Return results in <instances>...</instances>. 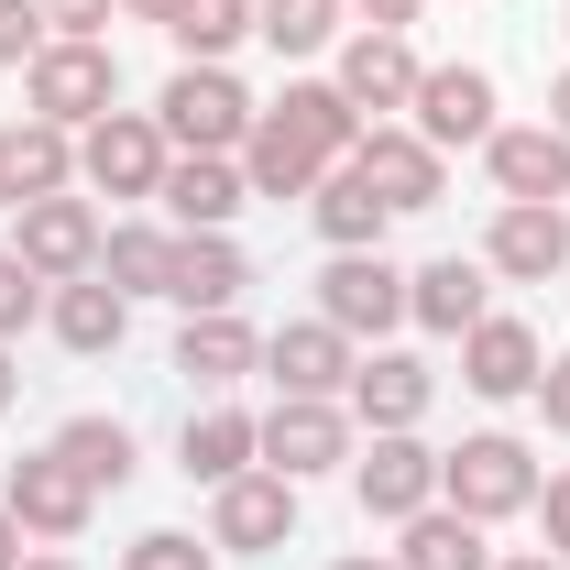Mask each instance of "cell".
<instances>
[{
    "instance_id": "38",
    "label": "cell",
    "mask_w": 570,
    "mask_h": 570,
    "mask_svg": "<svg viewBox=\"0 0 570 570\" xmlns=\"http://www.w3.org/2000/svg\"><path fill=\"white\" fill-rule=\"evenodd\" d=\"M527 515H538V538H549V560H570V461L549 472V483H538V504H527Z\"/></svg>"
},
{
    "instance_id": "6",
    "label": "cell",
    "mask_w": 570,
    "mask_h": 570,
    "mask_svg": "<svg viewBox=\"0 0 570 570\" xmlns=\"http://www.w3.org/2000/svg\"><path fill=\"white\" fill-rule=\"evenodd\" d=\"M352 494L373 527H406V515H428L439 504V450H428L417 428H373L352 450Z\"/></svg>"
},
{
    "instance_id": "21",
    "label": "cell",
    "mask_w": 570,
    "mask_h": 570,
    "mask_svg": "<svg viewBox=\"0 0 570 570\" xmlns=\"http://www.w3.org/2000/svg\"><path fill=\"white\" fill-rule=\"evenodd\" d=\"M264 461V417H242V406H187V428H176V472L187 483H242Z\"/></svg>"
},
{
    "instance_id": "25",
    "label": "cell",
    "mask_w": 570,
    "mask_h": 570,
    "mask_svg": "<svg viewBox=\"0 0 570 570\" xmlns=\"http://www.w3.org/2000/svg\"><path fill=\"white\" fill-rule=\"evenodd\" d=\"M264 121H275V132H296L318 165H352V142H362V110L330 88V77H285V99L264 110Z\"/></svg>"
},
{
    "instance_id": "37",
    "label": "cell",
    "mask_w": 570,
    "mask_h": 570,
    "mask_svg": "<svg viewBox=\"0 0 570 570\" xmlns=\"http://www.w3.org/2000/svg\"><path fill=\"white\" fill-rule=\"evenodd\" d=\"M45 22H56V45H110L121 0H45Z\"/></svg>"
},
{
    "instance_id": "34",
    "label": "cell",
    "mask_w": 570,
    "mask_h": 570,
    "mask_svg": "<svg viewBox=\"0 0 570 570\" xmlns=\"http://www.w3.org/2000/svg\"><path fill=\"white\" fill-rule=\"evenodd\" d=\"M121 570H219V549L187 538V527H142L132 549H121Z\"/></svg>"
},
{
    "instance_id": "44",
    "label": "cell",
    "mask_w": 570,
    "mask_h": 570,
    "mask_svg": "<svg viewBox=\"0 0 570 570\" xmlns=\"http://www.w3.org/2000/svg\"><path fill=\"white\" fill-rule=\"evenodd\" d=\"M494 570H570V560H549V549H515V560H494Z\"/></svg>"
},
{
    "instance_id": "4",
    "label": "cell",
    "mask_w": 570,
    "mask_h": 570,
    "mask_svg": "<svg viewBox=\"0 0 570 570\" xmlns=\"http://www.w3.org/2000/svg\"><path fill=\"white\" fill-rule=\"evenodd\" d=\"M165 165H176V142H165L154 110H110V121L77 132V187H88V198H154Z\"/></svg>"
},
{
    "instance_id": "40",
    "label": "cell",
    "mask_w": 570,
    "mask_h": 570,
    "mask_svg": "<svg viewBox=\"0 0 570 570\" xmlns=\"http://www.w3.org/2000/svg\"><path fill=\"white\" fill-rule=\"evenodd\" d=\"M538 417L570 439V352H549V373H538Z\"/></svg>"
},
{
    "instance_id": "8",
    "label": "cell",
    "mask_w": 570,
    "mask_h": 570,
    "mask_svg": "<svg viewBox=\"0 0 570 570\" xmlns=\"http://www.w3.org/2000/svg\"><path fill=\"white\" fill-rule=\"evenodd\" d=\"M296 494H307V483H285V472L253 461L242 483L209 494V549H219V560H264V549H285V538H296Z\"/></svg>"
},
{
    "instance_id": "2",
    "label": "cell",
    "mask_w": 570,
    "mask_h": 570,
    "mask_svg": "<svg viewBox=\"0 0 570 570\" xmlns=\"http://www.w3.org/2000/svg\"><path fill=\"white\" fill-rule=\"evenodd\" d=\"M154 121H165L176 154H242L264 110H253V88H242L230 67H176V77H165V99H154Z\"/></svg>"
},
{
    "instance_id": "42",
    "label": "cell",
    "mask_w": 570,
    "mask_h": 570,
    "mask_svg": "<svg viewBox=\"0 0 570 570\" xmlns=\"http://www.w3.org/2000/svg\"><path fill=\"white\" fill-rule=\"evenodd\" d=\"M22 549H33V538H22V515L0 504V570H22Z\"/></svg>"
},
{
    "instance_id": "14",
    "label": "cell",
    "mask_w": 570,
    "mask_h": 570,
    "mask_svg": "<svg viewBox=\"0 0 570 570\" xmlns=\"http://www.w3.org/2000/svg\"><path fill=\"white\" fill-rule=\"evenodd\" d=\"M538 373H549V341L527 330V318H483V330H461V384L483 395V406H515V395H538Z\"/></svg>"
},
{
    "instance_id": "13",
    "label": "cell",
    "mask_w": 570,
    "mask_h": 570,
    "mask_svg": "<svg viewBox=\"0 0 570 570\" xmlns=\"http://www.w3.org/2000/svg\"><path fill=\"white\" fill-rule=\"evenodd\" d=\"M0 504L22 515V538H45V549H67V538H88V515H99V494L77 483L56 450H33V461H11V483H0Z\"/></svg>"
},
{
    "instance_id": "15",
    "label": "cell",
    "mask_w": 570,
    "mask_h": 570,
    "mask_svg": "<svg viewBox=\"0 0 570 570\" xmlns=\"http://www.w3.org/2000/svg\"><path fill=\"white\" fill-rule=\"evenodd\" d=\"M406 132L417 142H494V67H428L406 99Z\"/></svg>"
},
{
    "instance_id": "18",
    "label": "cell",
    "mask_w": 570,
    "mask_h": 570,
    "mask_svg": "<svg viewBox=\"0 0 570 570\" xmlns=\"http://www.w3.org/2000/svg\"><path fill=\"white\" fill-rule=\"evenodd\" d=\"M352 362H362V341H352V330H330V318H285L275 341H264L275 395H352Z\"/></svg>"
},
{
    "instance_id": "27",
    "label": "cell",
    "mask_w": 570,
    "mask_h": 570,
    "mask_svg": "<svg viewBox=\"0 0 570 570\" xmlns=\"http://www.w3.org/2000/svg\"><path fill=\"white\" fill-rule=\"evenodd\" d=\"M176 373H187L198 395H230L242 373H264V341L242 330V307H219V318H187V330H176Z\"/></svg>"
},
{
    "instance_id": "29",
    "label": "cell",
    "mask_w": 570,
    "mask_h": 570,
    "mask_svg": "<svg viewBox=\"0 0 570 570\" xmlns=\"http://www.w3.org/2000/svg\"><path fill=\"white\" fill-rule=\"evenodd\" d=\"M395 538H406V549H395V570H494L483 527H472L461 504H428V515H406Z\"/></svg>"
},
{
    "instance_id": "9",
    "label": "cell",
    "mask_w": 570,
    "mask_h": 570,
    "mask_svg": "<svg viewBox=\"0 0 570 570\" xmlns=\"http://www.w3.org/2000/svg\"><path fill=\"white\" fill-rule=\"evenodd\" d=\"M318 318L352 330V341H384L406 318V264L395 253H330L318 264Z\"/></svg>"
},
{
    "instance_id": "16",
    "label": "cell",
    "mask_w": 570,
    "mask_h": 570,
    "mask_svg": "<svg viewBox=\"0 0 570 570\" xmlns=\"http://www.w3.org/2000/svg\"><path fill=\"white\" fill-rule=\"evenodd\" d=\"M67 187H77V132L11 110L0 121V209H33V198H67Z\"/></svg>"
},
{
    "instance_id": "35",
    "label": "cell",
    "mask_w": 570,
    "mask_h": 570,
    "mask_svg": "<svg viewBox=\"0 0 570 570\" xmlns=\"http://www.w3.org/2000/svg\"><path fill=\"white\" fill-rule=\"evenodd\" d=\"M45 296H56V285H45L22 253H11V242H0V341H22V330L45 318Z\"/></svg>"
},
{
    "instance_id": "46",
    "label": "cell",
    "mask_w": 570,
    "mask_h": 570,
    "mask_svg": "<svg viewBox=\"0 0 570 570\" xmlns=\"http://www.w3.org/2000/svg\"><path fill=\"white\" fill-rule=\"evenodd\" d=\"M22 570H77V560H67V549H33V560H22Z\"/></svg>"
},
{
    "instance_id": "41",
    "label": "cell",
    "mask_w": 570,
    "mask_h": 570,
    "mask_svg": "<svg viewBox=\"0 0 570 570\" xmlns=\"http://www.w3.org/2000/svg\"><path fill=\"white\" fill-rule=\"evenodd\" d=\"M176 11H187V0H121V22H154V33H165Z\"/></svg>"
},
{
    "instance_id": "22",
    "label": "cell",
    "mask_w": 570,
    "mask_h": 570,
    "mask_svg": "<svg viewBox=\"0 0 570 570\" xmlns=\"http://www.w3.org/2000/svg\"><path fill=\"white\" fill-rule=\"evenodd\" d=\"M428 395H439V373H428L417 352H362L352 362V428H417L428 417Z\"/></svg>"
},
{
    "instance_id": "36",
    "label": "cell",
    "mask_w": 570,
    "mask_h": 570,
    "mask_svg": "<svg viewBox=\"0 0 570 570\" xmlns=\"http://www.w3.org/2000/svg\"><path fill=\"white\" fill-rule=\"evenodd\" d=\"M45 45H56V22H45V0H0V77H11V67H33Z\"/></svg>"
},
{
    "instance_id": "43",
    "label": "cell",
    "mask_w": 570,
    "mask_h": 570,
    "mask_svg": "<svg viewBox=\"0 0 570 570\" xmlns=\"http://www.w3.org/2000/svg\"><path fill=\"white\" fill-rule=\"evenodd\" d=\"M549 132H570V67L549 77Z\"/></svg>"
},
{
    "instance_id": "1",
    "label": "cell",
    "mask_w": 570,
    "mask_h": 570,
    "mask_svg": "<svg viewBox=\"0 0 570 570\" xmlns=\"http://www.w3.org/2000/svg\"><path fill=\"white\" fill-rule=\"evenodd\" d=\"M538 450L515 439V428H472L461 450H439V504H461L472 527H504V515H527L538 504Z\"/></svg>"
},
{
    "instance_id": "48",
    "label": "cell",
    "mask_w": 570,
    "mask_h": 570,
    "mask_svg": "<svg viewBox=\"0 0 570 570\" xmlns=\"http://www.w3.org/2000/svg\"><path fill=\"white\" fill-rule=\"evenodd\" d=\"M560 22H570V0H560Z\"/></svg>"
},
{
    "instance_id": "47",
    "label": "cell",
    "mask_w": 570,
    "mask_h": 570,
    "mask_svg": "<svg viewBox=\"0 0 570 570\" xmlns=\"http://www.w3.org/2000/svg\"><path fill=\"white\" fill-rule=\"evenodd\" d=\"M330 570H395V560H373V549H352V560H330Z\"/></svg>"
},
{
    "instance_id": "33",
    "label": "cell",
    "mask_w": 570,
    "mask_h": 570,
    "mask_svg": "<svg viewBox=\"0 0 570 570\" xmlns=\"http://www.w3.org/2000/svg\"><path fill=\"white\" fill-rule=\"evenodd\" d=\"M341 22H352L341 0H264V11H253V33H264L275 56H330V45H341Z\"/></svg>"
},
{
    "instance_id": "24",
    "label": "cell",
    "mask_w": 570,
    "mask_h": 570,
    "mask_svg": "<svg viewBox=\"0 0 570 570\" xmlns=\"http://www.w3.org/2000/svg\"><path fill=\"white\" fill-rule=\"evenodd\" d=\"M45 330H56L77 362H99V352H121V341H132V296H121V285H99V275H77V285L45 296Z\"/></svg>"
},
{
    "instance_id": "32",
    "label": "cell",
    "mask_w": 570,
    "mask_h": 570,
    "mask_svg": "<svg viewBox=\"0 0 570 570\" xmlns=\"http://www.w3.org/2000/svg\"><path fill=\"white\" fill-rule=\"evenodd\" d=\"M253 11H264V0H187L165 33H176L187 67H230V45H253Z\"/></svg>"
},
{
    "instance_id": "3",
    "label": "cell",
    "mask_w": 570,
    "mask_h": 570,
    "mask_svg": "<svg viewBox=\"0 0 570 570\" xmlns=\"http://www.w3.org/2000/svg\"><path fill=\"white\" fill-rule=\"evenodd\" d=\"M22 110L56 121V132L110 121V110H121V56H110V45H45V56L22 67Z\"/></svg>"
},
{
    "instance_id": "11",
    "label": "cell",
    "mask_w": 570,
    "mask_h": 570,
    "mask_svg": "<svg viewBox=\"0 0 570 570\" xmlns=\"http://www.w3.org/2000/svg\"><path fill=\"white\" fill-rule=\"evenodd\" d=\"M483 275H494V285H549V275H570V219L549 209V198H494Z\"/></svg>"
},
{
    "instance_id": "23",
    "label": "cell",
    "mask_w": 570,
    "mask_h": 570,
    "mask_svg": "<svg viewBox=\"0 0 570 570\" xmlns=\"http://www.w3.org/2000/svg\"><path fill=\"white\" fill-rule=\"evenodd\" d=\"M154 198L176 209V230H230V219L253 209V187H242V154H176Z\"/></svg>"
},
{
    "instance_id": "5",
    "label": "cell",
    "mask_w": 570,
    "mask_h": 570,
    "mask_svg": "<svg viewBox=\"0 0 570 570\" xmlns=\"http://www.w3.org/2000/svg\"><path fill=\"white\" fill-rule=\"evenodd\" d=\"M362 428L341 395H275V417H264V472L285 483H318V472H352Z\"/></svg>"
},
{
    "instance_id": "45",
    "label": "cell",
    "mask_w": 570,
    "mask_h": 570,
    "mask_svg": "<svg viewBox=\"0 0 570 570\" xmlns=\"http://www.w3.org/2000/svg\"><path fill=\"white\" fill-rule=\"evenodd\" d=\"M11 395H22V373H11V341H0V406H11Z\"/></svg>"
},
{
    "instance_id": "7",
    "label": "cell",
    "mask_w": 570,
    "mask_h": 570,
    "mask_svg": "<svg viewBox=\"0 0 570 570\" xmlns=\"http://www.w3.org/2000/svg\"><path fill=\"white\" fill-rule=\"evenodd\" d=\"M352 176H362L395 219H417V209H439V187H450V154H439V142H417L406 121H362Z\"/></svg>"
},
{
    "instance_id": "31",
    "label": "cell",
    "mask_w": 570,
    "mask_h": 570,
    "mask_svg": "<svg viewBox=\"0 0 570 570\" xmlns=\"http://www.w3.org/2000/svg\"><path fill=\"white\" fill-rule=\"evenodd\" d=\"M165 264H176V230H154V219H121L99 242V285H121V296H165Z\"/></svg>"
},
{
    "instance_id": "26",
    "label": "cell",
    "mask_w": 570,
    "mask_h": 570,
    "mask_svg": "<svg viewBox=\"0 0 570 570\" xmlns=\"http://www.w3.org/2000/svg\"><path fill=\"white\" fill-rule=\"evenodd\" d=\"M307 230L330 242V253H384V230H395V209L362 187L352 165H330L318 187H307Z\"/></svg>"
},
{
    "instance_id": "17",
    "label": "cell",
    "mask_w": 570,
    "mask_h": 570,
    "mask_svg": "<svg viewBox=\"0 0 570 570\" xmlns=\"http://www.w3.org/2000/svg\"><path fill=\"white\" fill-rule=\"evenodd\" d=\"M242 285H253V253H242L230 230H176L165 307H187V318H219V307H242Z\"/></svg>"
},
{
    "instance_id": "12",
    "label": "cell",
    "mask_w": 570,
    "mask_h": 570,
    "mask_svg": "<svg viewBox=\"0 0 570 570\" xmlns=\"http://www.w3.org/2000/svg\"><path fill=\"white\" fill-rule=\"evenodd\" d=\"M417 45L406 33H341V67H330V88L352 99L362 121H406V99H417Z\"/></svg>"
},
{
    "instance_id": "28",
    "label": "cell",
    "mask_w": 570,
    "mask_h": 570,
    "mask_svg": "<svg viewBox=\"0 0 570 570\" xmlns=\"http://www.w3.org/2000/svg\"><path fill=\"white\" fill-rule=\"evenodd\" d=\"M56 461H67L88 494H121V483L142 472V439H132L121 417H99V406H88V417H67V428H56Z\"/></svg>"
},
{
    "instance_id": "30",
    "label": "cell",
    "mask_w": 570,
    "mask_h": 570,
    "mask_svg": "<svg viewBox=\"0 0 570 570\" xmlns=\"http://www.w3.org/2000/svg\"><path fill=\"white\" fill-rule=\"evenodd\" d=\"M318 176H330V165H318V154H307V142L296 132H275V121H253V142H242V187H253V198H296V209H307V187H318Z\"/></svg>"
},
{
    "instance_id": "39",
    "label": "cell",
    "mask_w": 570,
    "mask_h": 570,
    "mask_svg": "<svg viewBox=\"0 0 570 570\" xmlns=\"http://www.w3.org/2000/svg\"><path fill=\"white\" fill-rule=\"evenodd\" d=\"M341 11H352L362 33H417V11H428V0H341Z\"/></svg>"
},
{
    "instance_id": "20",
    "label": "cell",
    "mask_w": 570,
    "mask_h": 570,
    "mask_svg": "<svg viewBox=\"0 0 570 570\" xmlns=\"http://www.w3.org/2000/svg\"><path fill=\"white\" fill-rule=\"evenodd\" d=\"M406 318L439 330V341H461V330H483L494 318V275H483V253H439L406 275Z\"/></svg>"
},
{
    "instance_id": "19",
    "label": "cell",
    "mask_w": 570,
    "mask_h": 570,
    "mask_svg": "<svg viewBox=\"0 0 570 570\" xmlns=\"http://www.w3.org/2000/svg\"><path fill=\"white\" fill-rule=\"evenodd\" d=\"M483 176H494V198H549L560 209L570 198V132H549V121H494Z\"/></svg>"
},
{
    "instance_id": "10",
    "label": "cell",
    "mask_w": 570,
    "mask_h": 570,
    "mask_svg": "<svg viewBox=\"0 0 570 570\" xmlns=\"http://www.w3.org/2000/svg\"><path fill=\"white\" fill-rule=\"evenodd\" d=\"M99 242H110V230H99V209H88L77 187H67V198H33V209H11V253H22L45 285L99 275Z\"/></svg>"
}]
</instances>
